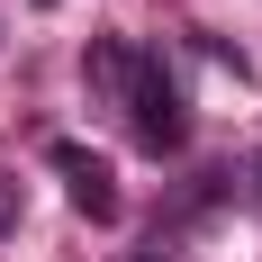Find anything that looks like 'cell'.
Masks as SVG:
<instances>
[{
    "label": "cell",
    "mask_w": 262,
    "mask_h": 262,
    "mask_svg": "<svg viewBox=\"0 0 262 262\" xmlns=\"http://www.w3.org/2000/svg\"><path fill=\"white\" fill-rule=\"evenodd\" d=\"M118 108L136 118V145H145V154H181L190 145V100H181V81L163 73V54L136 46V73H127V100Z\"/></svg>",
    "instance_id": "obj_1"
},
{
    "label": "cell",
    "mask_w": 262,
    "mask_h": 262,
    "mask_svg": "<svg viewBox=\"0 0 262 262\" xmlns=\"http://www.w3.org/2000/svg\"><path fill=\"white\" fill-rule=\"evenodd\" d=\"M54 172H63V190H73V208L91 217V226H118V208H127V199H118V172H108L91 145H73V136H63V145H54Z\"/></svg>",
    "instance_id": "obj_2"
},
{
    "label": "cell",
    "mask_w": 262,
    "mask_h": 262,
    "mask_svg": "<svg viewBox=\"0 0 262 262\" xmlns=\"http://www.w3.org/2000/svg\"><path fill=\"white\" fill-rule=\"evenodd\" d=\"M81 73H91V91H100V100H127L136 46H118V36H91V54H81Z\"/></svg>",
    "instance_id": "obj_3"
},
{
    "label": "cell",
    "mask_w": 262,
    "mask_h": 262,
    "mask_svg": "<svg viewBox=\"0 0 262 262\" xmlns=\"http://www.w3.org/2000/svg\"><path fill=\"white\" fill-rule=\"evenodd\" d=\"M18 217H27V208H18V181L0 172V235H18Z\"/></svg>",
    "instance_id": "obj_4"
},
{
    "label": "cell",
    "mask_w": 262,
    "mask_h": 262,
    "mask_svg": "<svg viewBox=\"0 0 262 262\" xmlns=\"http://www.w3.org/2000/svg\"><path fill=\"white\" fill-rule=\"evenodd\" d=\"M244 199H253V208H262V163H253V190H244Z\"/></svg>",
    "instance_id": "obj_5"
},
{
    "label": "cell",
    "mask_w": 262,
    "mask_h": 262,
    "mask_svg": "<svg viewBox=\"0 0 262 262\" xmlns=\"http://www.w3.org/2000/svg\"><path fill=\"white\" fill-rule=\"evenodd\" d=\"M36 9H54V0H36Z\"/></svg>",
    "instance_id": "obj_6"
}]
</instances>
